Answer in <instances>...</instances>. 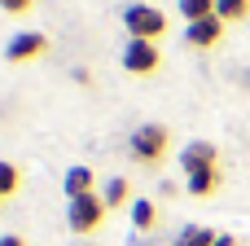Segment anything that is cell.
I'll list each match as a JSON object with an SVG mask.
<instances>
[{
    "label": "cell",
    "instance_id": "obj_1",
    "mask_svg": "<svg viewBox=\"0 0 250 246\" xmlns=\"http://www.w3.org/2000/svg\"><path fill=\"white\" fill-rule=\"evenodd\" d=\"M127 145H132V158H136V163H158V158L167 154V145H171V132H167L163 123H141Z\"/></svg>",
    "mask_w": 250,
    "mask_h": 246
},
{
    "label": "cell",
    "instance_id": "obj_2",
    "mask_svg": "<svg viewBox=\"0 0 250 246\" xmlns=\"http://www.w3.org/2000/svg\"><path fill=\"white\" fill-rule=\"evenodd\" d=\"M123 26H127V35H132V40H158V35L167 31V13H163V9H154V4H127Z\"/></svg>",
    "mask_w": 250,
    "mask_h": 246
},
{
    "label": "cell",
    "instance_id": "obj_3",
    "mask_svg": "<svg viewBox=\"0 0 250 246\" xmlns=\"http://www.w3.org/2000/svg\"><path fill=\"white\" fill-rule=\"evenodd\" d=\"M105 198H97V194H83V198H75L70 207H66V224L75 229V233H97L101 229V220H105Z\"/></svg>",
    "mask_w": 250,
    "mask_h": 246
},
{
    "label": "cell",
    "instance_id": "obj_4",
    "mask_svg": "<svg viewBox=\"0 0 250 246\" xmlns=\"http://www.w3.org/2000/svg\"><path fill=\"white\" fill-rule=\"evenodd\" d=\"M158 62H163L158 40H127V48H123V70H132V75H154Z\"/></svg>",
    "mask_w": 250,
    "mask_h": 246
},
{
    "label": "cell",
    "instance_id": "obj_5",
    "mask_svg": "<svg viewBox=\"0 0 250 246\" xmlns=\"http://www.w3.org/2000/svg\"><path fill=\"white\" fill-rule=\"evenodd\" d=\"M44 48H48V35L44 31H18L4 44V57L9 62H35V57H44Z\"/></svg>",
    "mask_w": 250,
    "mask_h": 246
},
{
    "label": "cell",
    "instance_id": "obj_6",
    "mask_svg": "<svg viewBox=\"0 0 250 246\" xmlns=\"http://www.w3.org/2000/svg\"><path fill=\"white\" fill-rule=\"evenodd\" d=\"M185 40H189V48H215V44L224 40V22H220V18L189 22V26H185Z\"/></svg>",
    "mask_w": 250,
    "mask_h": 246
},
{
    "label": "cell",
    "instance_id": "obj_7",
    "mask_svg": "<svg viewBox=\"0 0 250 246\" xmlns=\"http://www.w3.org/2000/svg\"><path fill=\"white\" fill-rule=\"evenodd\" d=\"M215 145L211 141H189L185 150H180V167H185V176L189 172H202V167H215Z\"/></svg>",
    "mask_w": 250,
    "mask_h": 246
},
{
    "label": "cell",
    "instance_id": "obj_8",
    "mask_svg": "<svg viewBox=\"0 0 250 246\" xmlns=\"http://www.w3.org/2000/svg\"><path fill=\"white\" fill-rule=\"evenodd\" d=\"M62 189H66V198L75 202V198H83V194H97V176H92L88 167H70L66 180H62Z\"/></svg>",
    "mask_w": 250,
    "mask_h": 246
},
{
    "label": "cell",
    "instance_id": "obj_9",
    "mask_svg": "<svg viewBox=\"0 0 250 246\" xmlns=\"http://www.w3.org/2000/svg\"><path fill=\"white\" fill-rule=\"evenodd\" d=\"M185 189H189L193 198H211V194L220 189V167H202V172H189Z\"/></svg>",
    "mask_w": 250,
    "mask_h": 246
},
{
    "label": "cell",
    "instance_id": "obj_10",
    "mask_svg": "<svg viewBox=\"0 0 250 246\" xmlns=\"http://www.w3.org/2000/svg\"><path fill=\"white\" fill-rule=\"evenodd\" d=\"M215 229H207V224H185L180 233H176V242L171 246H215Z\"/></svg>",
    "mask_w": 250,
    "mask_h": 246
},
{
    "label": "cell",
    "instance_id": "obj_11",
    "mask_svg": "<svg viewBox=\"0 0 250 246\" xmlns=\"http://www.w3.org/2000/svg\"><path fill=\"white\" fill-rule=\"evenodd\" d=\"M132 224H136L141 233H149V229L158 224V207H154L149 198H132Z\"/></svg>",
    "mask_w": 250,
    "mask_h": 246
},
{
    "label": "cell",
    "instance_id": "obj_12",
    "mask_svg": "<svg viewBox=\"0 0 250 246\" xmlns=\"http://www.w3.org/2000/svg\"><path fill=\"white\" fill-rule=\"evenodd\" d=\"M215 18L220 22H242V18H250V0H215Z\"/></svg>",
    "mask_w": 250,
    "mask_h": 246
},
{
    "label": "cell",
    "instance_id": "obj_13",
    "mask_svg": "<svg viewBox=\"0 0 250 246\" xmlns=\"http://www.w3.org/2000/svg\"><path fill=\"white\" fill-rule=\"evenodd\" d=\"M180 13H185V22H207V18H215V0H180Z\"/></svg>",
    "mask_w": 250,
    "mask_h": 246
},
{
    "label": "cell",
    "instance_id": "obj_14",
    "mask_svg": "<svg viewBox=\"0 0 250 246\" xmlns=\"http://www.w3.org/2000/svg\"><path fill=\"white\" fill-rule=\"evenodd\" d=\"M101 198H105V207H110V211H114V207H127V198H132V194H127V180H123V176H114V180L105 185V194H101Z\"/></svg>",
    "mask_w": 250,
    "mask_h": 246
},
{
    "label": "cell",
    "instance_id": "obj_15",
    "mask_svg": "<svg viewBox=\"0 0 250 246\" xmlns=\"http://www.w3.org/2000/svg\"><path fill=\"white\" fill-rule=\"evenodd\" d=\"M18 185H22V172H18L13 163H0V198L18 194Z\"/></svg>",
    "mask_w": 250,
    "mask_h": 246
},
{
    "label": "cell",
    "instance_id": "obj_16",
    "mask_svg": "<svg viewBox=\"0 0 250 246\" xmlns=\"http://www.w3.org/2000/svg\"><path fill=\"white\" fill-rule=\"evenodd\" d=\"M0 9H9V13H31V0H0Z\"/></svg>",
    "mask_w": 250,
    "mask_h": 246
},
{
    "label": "cell",
    "instance_id": "obj_17",
    "mask_svg": "<svg viewBox=\"0 0 250 246\" xmlns=\"http://www.w3.org/2000/svg\"><path fill=\"white\" fill-rule=\"evenodd\" d=\"M0 246H26V238H18V233H4V238H0Z\"/></svg>",
    "mask_w": 250,
    "mask_h": 246
},
{
    "label": "cell",
    "instance_id": "obj_18",
    "mask_svg": "<svg viewBox=\"0 0 250 246\" xmlns=\"http://www.w3.org/2000/svg\"><path fill=\"white\" fill-rule=\"evenodd\" d=\"M215 246H237V238H233V233H220V238H215Z\"/></svg>",
    "mask_w": 250,
    "mask_h": 246
},
{
    "label": "cell",
    "instance_id": "obj_19",
    "mask_svg": "<svg viewBox=\"0 0 250 246\" xmlns=\"http://www.w3.org/2000/svg\"><path fill=\"white\" fill-rule=\"evenodd\" d=\"M0 202H4V198H0Z\"/></svg>",
    "mask_w": 250,
    "mask_h": 246
}]
</instances>
